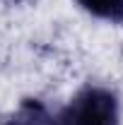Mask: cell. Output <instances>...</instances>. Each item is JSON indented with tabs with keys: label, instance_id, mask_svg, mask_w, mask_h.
Listing matches in <instances>:
<instances>
[{
	"label": "cell",
	"instance_id": "1",
	"mask_svg": "<svg viewBox=\"0 0 123 125\" xmlns=\"http://www.w3.org/2000/svg\"><path fill=\"white\" fill-rule=\"evenodd\" d=\"M121 111L116 94L104 87H85L61 111V125H118Z\"/></svg>",
	"mask_w": 123,
	"mask_h": 125
},
{
	"label": "cell",
	"instance_id": "2",
	"mask_svg": "<svg viewBox=\"0 0 123 125\" xmlns=\"http://www.w3.org/2000/svg\"><path fill=\"white\" fill-rule=\"evenodd\" d=\"M5 125H61L58 115H53L39 99H24L15 113L7 115Z\"/></svg>",
	"mask_w": 123,
	"mask_h": 125
},
{
	"label": "cell",
	"instance_id": "3",
	"mask_svg": "<svg viewBox=\"0 0 123 125\" xmlns=\"http://www.w3.org/2000/svg\"><path fill=\"white\" fill-rule=\"evenodd\" d=\"M77 2L97 19L123 24V0H77Z\"/></svg>",
	"mask_w": 123,
	"mask_h": 125
},
{
	"label": "cell",
	"instance_id": "4",
	"mask_svg": "<svg viewBox=\"0 0 123 125\" xmlns=\"http://www.w3.org/2000/svg\"><path fill=\"white\" fill-rule=\"evenodd\" d=\"M2 2H7V5H19V2H29V0H2Z\"/></svg>",
	"mask_w": 123,
	"mask_h": 125
}]
</instances>
